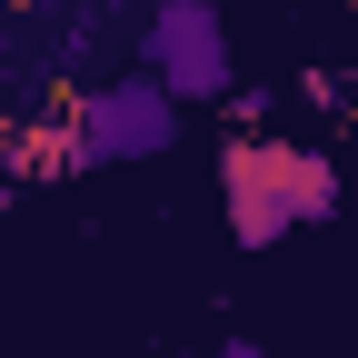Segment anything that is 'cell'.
<instances>
[{"label":"cell","instance_id":"6da1fadb","mask_svg":"<svg viewBox=\"0 0 358 358\" xmlns=\"http://www.w3.org/2000/svg\"><path fill=\"white\" fill-rule=\"evenodd\" d=\"M219 189H229V239L239 249H279L289 229L338 209V169L319 150H289V140H239L219 150Z\"/></svg>","mask_w":358,"mask_h":358},{"label":"cell","instance_id":"3957f363","mask_svg":"<svg viewBox=\"0 0 358 358\" xmlns=\"http://www.w3.org/2000/svg\"><path fill=\"white\" fill-rule=\"evenodd\" d=\"M179 140V100L159 80H110L80 100V159H150Z\"/></svg>","mask_w":358,"mask_h":358},{"label":"cell","instance_id":"7a4b0ae2","mask_svg":"<svg viewBox=\"0 0 358 358\" xmlns=\"http://www.w3.org/2000/svg\"><path fill=\"white\" fill-rule=\"evenodd\" d=\"M140 80H159L169 100H219L229 90V40H219L209 0H159V20L140 40Z\"/></svg>","mask_w":358,"mask_h":358}]
</instances>
